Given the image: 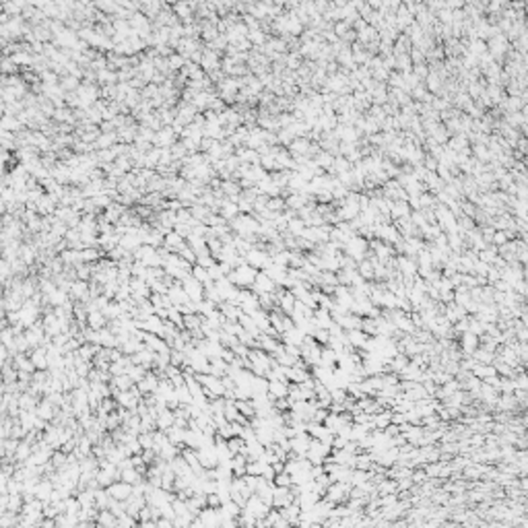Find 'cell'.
<instances>
[{"instance_id": "cb8c5ba5", "label": "cell", "mask_w": 528, "mask_h": 528, "mask_svg": "<svg viewBox=\"0 0 528 528\" xmlns=\"http://www.w3.org/2000/svg\"><path fill=\"white\" fill-rule=\"evenodd\" d=\"M236 406H237V411L244 415L246 419L252 421L256 417V404H254L252 398H250V401H236Z\"/></svg>"}, {"instance_id": "f1b7e54d", "label": "cell", "mask_w": 528, "mask_h": 528, "mask_svg": "<svg viewBox=\"0 0 528 528\" xmlns=\"http://www.w3.org/2000/svg\"><path fill=\"white\" fill-rule=\"evenodd\" d=\"M252 318H254V322L258 324V328H260L262 332H266L268 328H273V324H271V314H268V311H264V310H258Z\"/></svg>"}, {"instance_id": "74e56055", "label": "cell", "mask_w": 528, "mask_h": 528, "mask_svg": "<svg viewBox=\"0 0 528 528\" xmlns=\"http://www.w3.org/2000/svg\"><path fill=\"white\" fill-rule=\"evenodd\" d=\"M138 526V520L130 514H124L118 518V528H136Z\"/></svg>"}, {"instance_id": "9a60e30c", "label": "cell", "mask_w": 528, "mask_h": 528, "mask_svg": "<svg viewBox=\"0 0 528 528\" xmlns=\"http://www.w3.org/2000/svg\"><path fill=\"white\" fill-rule=\"evenodd\" d=\"M37 421H39V417H37L36 411H21V413H19V423L25 427V431H27V434L36 431Z\"/></svg>"}, {"instance_id": "816d5d0a", "label": "cell", "mask_w": 528, "mask_h": 528, "mask_svg": "<svg viewBox=\"0 0 528 528\" xmlns=\"http://www.w3.org/2000/svg\"><path fill=\"white\" fill-rule=\"evenodd\" d=\"M221 528H239V522L237 520H223Z\"/></svg>"}, {"instance_id": "5b68a950", "label": "cell", "mask_w": 528, "mask_h": 528, "mask_svg": "<svg viewBox=\"0 0 528 528\" xmlns=\"http://www.w3.org/2000/svg\"><path fill=\"white\" fill-rule=\"evenodd\" d=\"M295 501V493H293L291 487H274V495H273V508L274 510H283L291 506Z\"/></svg>"}, {"instance_id": "484cf974", "label": "cell", "mask_w": 528, "mask_h": 528, "mask_svg": "<svg viewBox=\"0 0 528 528\" xmlns=\"http://www.w3.org/2000/svg\"><path fill=\"white\" fill-rule=\"evenodd\" d=\"M95 524H101L106 528H118V518L109 512V510H99V516H97V522Z\"/></svg>"}, {"instance_id": "2e32d148", "label": "cell", "mask_w": 528, "mask_h": 528, "mask_svg": "<svg viewBox=\"0 0 528 528\" xmlns=\"http://www.w3.org/2000/svg\"><path fill=\"white\" fill-rule=\"evenodd\" d=\"M54 483H52L50 479H41L39 481V485L36 487V497L37 499H41V501H50V497H52V493H54Z\"/></svg>"}, {"instance_id": "ffe728a7", "label": "cell", "mask_w": 528, "mask_h": 528, "mask_svg": "<svg viewBox=\"0 0 528 528\" xmlns=\"http://www.w3.org/2000/svg\"><path fill=\"white\" fill-rule=\"evenodd\" d=\"M37 250H39V248H37L36 244H23L21 252H19V258L31 268V264L36 262V258H37Z\"/></svg>"}, {"instance_id": "3957f363", "label": "cell", "mask_w": 528, "mask_h": 528, "mask_svg": "<svg viewBox=\"0 0 528 528\" xmlns=\"http://www.w3.org/2000/svg\"><path fill=\"white\" fill-rule=\"evenodd\" d=\"M106 491L109 493L111 499H116V501H128V499L132 497L134 487H132V485H128V483H124V481H116L114 485H109Z\"/></svg>"}, {"instance_id": "7dc6e473", "label": "cell", "mask_w": 528, "mask_h": 528, "mask_svg": "<svg viewBox=\"0 0 528 528\" xmlns=\"http://www.w3.org/2000/svg\"><path fill=\"white\" fill-rule=\"evenodd\" d=\"M246 485H248V489L252 491V493H256L258 491V483H260V477H252V474H246Z\"/></svg>"}, {"instance_id": "277c9868", "label": "cell", "mask_w": 528, "mask_h": 528, "mask_svg": "<svg viewBox=\"0 0 528 528\" xmlns=\"http://www.w3.org/2000/svg\"><path fill=\"white\" fill-rule=\"evenodd\" d=\"M182 287L186 289V293L190 295V299H192L194 304H200V301H204V291H206V287H204L200 281H196L194 276H188V279L182 283Z\"/></svg>"}, {"instance_id": "681fc988", "label": "cell", "mask_w": 528, "mask_h": 528, "mask_svg": "<svg viewBox=\"0 0 528 528\" xmlns=\"http://www.w3.org/2000/svg\"><path fill=\"white\" fill-rule=\"evenodd\" d=\"M285 62H287V66H289V68H297V64H299V58H297V54H289Z\"/></svg>"}, {"instance_id": "8fae6325", "label": "cell", "mask_w": 528, "mask_h": 528, "mask_svg": "<svg viewBox=\"0 0 528 528\" xmlns=\"http://www.w3.org/2000/svg\"><path fill=\"white\" fill-rule=\"evenodd\" d=\"M58 406H54L52 404L48 398H41V402L37 404V409H36V413H37V417L39 419H44V421H48V423H52L56 419V415H58Z\"/></svg>"}, {"instance_id": "d590c367", "label": "cell", "mask_w": 528, "mask_h": 528, "mask_svg": "<svg viewBox=\"0 0 528 528\" xmlns=\"http://www.w3.org/2000/svg\"><path fill=\"white\" fill-rule=\"evenodd\" d=\"M171 155H174V159L176 161H184L188 157V151H186V146L182 141H178L174 146H171Z\"/></svg>"}, {"instance_id": "bcb514c9", "label": "cell", "mask_w": 528, "mask_h": 528, "mask_svg": "<svg viewBox=\"0 0 528 528\" xmlns=\"http://www.w3.org/2000/svg\"><path fill=\"white\" fill-rule=\"evenodd\" d=\"M196 264H200L202 268H206V271H209L211 266L217 264V260H215V258H213L211 254H209V256H198V262H196Z\"/></svg>"}, {"instance_id": "7c38bea8", "label": "cell", "mask_w": 528, "mask_h": 528, "mask_svg": "<svg viewBox=\"0 0 528 528\" xmlns=\"http://www.w3.org/2000/svg\"><path fill=\"white\" fill-rule=\"evenodd\" d=\"M268 398L274 402L279 398H289V382H283V380H273L271 388H268Z\"/></svg>"}, {"instance_id": "52a82bcc", "label": "cell", "mask_w": 528, "mask_h": 528, "mask_svg": "<svg viewBox=\"0 0 528 528\" xmlns=\"http://www.w3.org/2000/svg\"><path fill=\"white\" fill-rule=\"evenodd\" d=\"M196 454H198V460H200L204 469H217L219 466V456H217L215 446H204L200 450H196Z\"/></svg>"}, {"instance_id": "ee69618b", "label": "cell", "mask_w": 528, "mask_h": 528, "mask_svg": "<svg viewBox=\"0 0 528 528\" xmlns=\"http://www.w3.org/2000/svg\"><path fill=\"white\" fill-rule=\"evenodd\" d=\"M206 506L213 508V510L223 508V501H221V497H219V493H211V495H206Z\"/></svg>"}, {"instance_id": "4dcf8cb0", "label": "cell", "mask_w": 528, "mask_h": 528, "mask_svg": "<svg viewBox=\"0 0 528 528\" xmlns=\"http://www.w3.org/2000/svg\"><path fill=\"white\" fill-rule=\"evenodd\" d=\"M101 314L106 316V318L109 320V322H111V320L122 318V316H124V310H122V306H120L118 301H111V304H109L106 310H101Z\"/></svg>"}, {"instance_id": "6da1fadb", "label": "cell", "mask_w": 528, "mask_h": 528, "mask_svg": "<svg viewBox=\"0 0 528 528\" xmlns=\"http://www.w3.org/2000/svg\"><path fill=\"white\" fill-rule=\"evenodd\" d=\"M258 273L260 271H256L254 266H250L248 262H244V264H239L231 274H227V279L236 285L237 289H252L254 283H256Z\"/></svg>"}, {"instance_id": "ba28073f", "label": "cell", "mask_w": 528, "mask_h": 528, "mask_svg": "<svg viewBox=\"0 0 528 528\" xmlns=\"http://www.w3.org/2000/svg\"><path fill=\"white\" fill-rule=\"evenodd\" d=\"M246 510H250V512L254 514V518H256V520H264V518L268 516V512H271L273 508H271V506H266L264 501H262L260 497H258V495H252V497L248 499V504H246Z\"/></svg>"}, {"instance_id": "83f0119b", "label": "cell", "mask_w": 528, "mask_h": 528, "mask_svg": "<svg viewBox=\"0 0 528 528\" xmlns=\"http://www.w3.org/2000/svg\"><path fill=\"white\" fill-rule=\"evenodd\" d=\"M111 501L114 499L109 497V493L106 489H95V506H97V510H109Z\"/></svg>"}, {"instance_id": "836d02e7", "label": "cell", "mask_w": 528, "mask_h": 528, "mask_svg": "<svg viewBox=\"0 0 528 528\" xmlns=\"http://www.w3.org/2000/svg\"><path fill=\"white\" fill-rule=\"evenodd\" d=\"M146 374H149V369H145L143 365H132V367H128V376L132 378V382H134V384L143 382V380L146 378Z\"/></svg>"}, {"instance_id": "e0dca14e", "label": "cell", "mask_w": 528, "mask_h": 528, "mask_svg": "<svg viewBox=\"0 0 528 528\" xmlns=\"http://www.w3.org/2000/svg\"><path fill=\"white\" fill-rule=\"evenodd\" d=\"M248 458L244 454H236L231 458V471L233 477H246V469H248Z\"/></svg>"}, {"instance_id": "30bf717a", "label": "cell", "mask_w": 528, "mask_h": 528, "mask_svg": "<svg viewBox=\"0 0 528 528\" xmlns=\"http://www.w3.org/2000/svg\"><path fill=\"white\" fill-rule=\"evenodd\" d=\"M159 382H161V378L155 374V371H149V374H146V378L143 380V382H138L136 384V388L138 390H141V394L143 396H146V394H155L159 390Z\"/></svg>"}, {"instance_id": "c3c4849f", "label": "cell", "mask_w": 528, "mask_h": 528, "mask_svg": "<svg viewBox=\"0 0 528 528\" xmlns=\"http://www.w3.org/2000/svg\"><path fill=\"white\" fill-rule=\"evenodd\" d=\"M392 213H394V217H402V215L409 213V209H406V204L398 202V204H394V206H392Z\"/></svg>"}, {"instance_id": "7402d4cb", "label": "cell", "mask_w": 528, "mask_h": 528, "mask_svg": "<svg viewBox=\"0 0 528 528\" xmlns=\"http://www.w3.org/2000/svg\"><path fill=\"white\" fill-rule=\"evenodd\" d=\"M99 345H101V347H106V349H118L120 347L116 334L111 332L109 328H101V330H99Z\"/></svg>"}, {"instance_id": "7bdbcfd3", "label": "cell", "mask_w": 528, "mask_h": 528, "mask_svg": "<svg viewBox=\"0 0 528 528\" xmlns=\"http://www.w3.org/2000/svg\"><path fill=\"white\" fill-rule=\"evenodd\" d=\"M209 274H211L213 283H217V281L225 279V273H223V268H221V264H219V262L215 264V266H211V268H209Z\"/></svg>"}, {"instance_id": "ac0fdd59", "label": "cell", "mask_w": 528, "mask_h": 528, "mask_svg": "<svg viewBox=\"0 0 528 528\" xmlns=\"http://www.w3.org/2000/svg\"><path fill=\"white\" fill-rule=\"evenodd\" d=\"M237 322L241 324V328H244V330H246L248 334H252L254 339H258V336L262 334V330H260V328H258V324L254 322V318H252V316H248V314H241V316H239V320H237Z\"/></svg>"}, {"instance_id": "f546056e", "label": "cell", "mask_w": 528, "mask_h": 528, "mask_svg": "<svg viewBox=\"0 0 528 528\" xmlns=\"http://www.w3.org/2000/svg\"><path fill=\"white\" fill-rule=\"evenodd\" d=\"M192 276L196 281H200L204 287H209V285H213V279H211V274H209V271H206V268H202L200 264H194L192 266Z\"/></svg>"}, {"instance_id": "d6a6232c", "label": "cell", "mask_w": 528, "mask_h": 528, "mask_svg": "<svg viewBox=\"0 0 528 528\" xmlns=\"http://www.w3.org/2000/svg\"><path fill=\"white\" fill-rule=\"evenodd\" d=\"M248 39H250V44H252L254 48H262L266 41H268V37H266V33L262 31V29H258V31H250V36H248Z\"/></svg>"}, {"instance_id": "60d3db41", "label": "cell", "mask_w": 528, "mask_h": 528, "mask_svg": "<svg viewBox=\"0 0 528 528\" xmlns=\"http://www.w3.org/2000/svg\"><path fill=\"white\" fill-rule=\"evenodd\" d=\"M274 487H293V477H291L289 473L276 474V479H274Z\"/></svg>"}, {"instance_id": "4316f807", "label": "cell", "mask_w": 528, "mask_h": 528, "mask_svg": "<svg viewBox=\"0 0 528 528\" xmlns=\"http://www.w3.org/2000/svg\"><path fill=\"white\" fill-rule=\"evenodd\" d=\"M143 479H145V477H143V474L138 473L136 469H126V471H120V481H124V483H128V485H132V487H134V485L141 483Z\"/></svg>"}, {"instance_id": "f907efd6", "label": "cell", "mask_w": 528, "mask_h": 528, "mask_svg": "<svg viewBox=\"0 0 528 528\" xmlns=\"http://www.w3.org/2000/svg\"><path fill=\"white\" fill-rule=\"evenodd\" d=\"M157 526H159V528H176L174 520H165V518H159V520H157Z\"/></svg>"}, {"instance_id": "8d00e7d4", "label": "cell", "mask_w": 528, "mask_h": 528, "mask_svg": "<svg viewBox=\"0 0 528 528\" xmlns=\"http://www.w3.org/2000/svg\"><path fill=\"white\" fill-rule=\"evenodd\" d=\"M227 446H229V450H231L233 456H236V454H241V450L246 448V439H241V437H231V439L227 441Z\"/></svg>"}, {"instance_id": "1f68e13d", "label": "cell", "mask_w": 528, "mask_h": 528, "mask_svg": "<svg viewBox=\"0 0 528 528\" xmlns=\"http://www.w3.org/2000/svg\"><path fill=\"white\" fill-rule=\"evenodd\" d=\"M285 202H287V206H289L291 211H295V209L301 211V209H304V204L308 202V196L306 194H291Z\"/></svg>"}, {"instance_id": "7a4b0ae2", "label": "cell", "mask_w": 528, "mask_h": 528, "mask_svg": "<svg viewBox=\"0 0 528 528\" xmlns=\"http://www.w3.org/2000/svg\"><path fill=\"white\" fill-rule=\"evenodd\" d=\"M196 380L202 384L204 394H206L209 401H213V398H223L225 392H227V388H225L223 380L217 378V376H213V374H198Z\"/></svg>"}, {"instance_id": "8992f818", "label": "cell", "mask_w": 528, "mask_h": 528, "mask_svg": "<svg viewBox=\"0 0 528 528\" xmlns=\"http://www.w3.org/2000/svg\"><path fill=\"white\" fill-rule=\"evenodd\" d=\"M276 289H279V285H276L271 276H268L266 273H258L256 276V283H254V287H252V293H256V295H264V293H274Z\"/></svg>"}, {"instance_id": "44dd1931", "label": "cell", "mask_w": 528, "mask_h": 528, "mask_svg": "<svg viewBox=\"0 0 528 528\" xmlns=\"http://www.w3.org/2000/svg\"><path fill=\"white\" fill-rule=\"evenodd\" d=\"M165 436H167V439L171 441V444L174 446H178V448H186V429H182V427H171V429H167L165 431Z\"/></svg>"}, {"instance_id": "e575fe53", "label": "cell", "mask_w": 528, "mask_h": 528, "mask_svg": "<svg viewBox=\"0 0 528 528\" xmlns=\"http://www.w3.org/2000/svg\"><path fill=\"white\" fill-rule=\"evenodd\" d=\"M264 466L266 464L262 460H250L248 462V469H246V474H252V477H262Z\"/></svg>"}, {"instance_id": "5bb4252c", "label": "cell", "mask_w": 528, "mask_h": 528, "mask_svg": "<svg viewBox=\"0 0 528 528\" xmlns=\"http://www.w3.org/2000/svg\"><path fill=\"white\" fill-rule=\"evenodd\" d=\"M219 215H221V217H223L225 221L229 223V221H233V219H236V217H239L241 213H239V206H237V202H233L231 198H227V196H225V200L221 202Z\"/></svg>"}, {"instance_id": "d4e9b609", "label": "cell", "mask_w": 528, "mask_h": 528, "mask_svg": "<svg viewBox=\"0 0 528 528\" xmlns=\"http://www.w3.org/2000/svg\"><path fill=\"white\" fill-rule=\"evenodd\" d=\"M211 374L217 376V378H225L229 376V363H225L221 357L217 359H211Z\"/></svg>"}, {"instance_id": "f6af8a7d", "label": "cell", "mask_w": 528, "mask_h": 528, "mask_svg": "<svg viewBox=\"0 0 528 528\" xmlns=\"http://www.w3.org/2000/svg\"><path fill=\"white\" fill-rule=\"evenodd\" d=\"M71 339H73L71 332H62V334H58V336H54V339H52V345H56V347L62 349L64 345H66L68 341H71Z\"/></svg>"}, {"instance_id": "f35d334b", "label": "cell", "mask_w": 528, "mask_h": 528, "mask_svg": "<svg viewBox=\"0 0 528 528\" xmlns=\"http://www.w3.org/2000/svg\"><path fill=\"white\" fill-rule=\"evenodd\" d=\"M180 256H182V260H186L188 264H192V266L198 262V256H196V252L190 246H186L184 250H180Z\"/></svg>"}, {"instance_id": "b9f144b4", "label": "cell", "mask_w": 528, "mask_h": 528, "mask_svg": "<svg viewBox=\"0 0 528 528\" xmlns=\"http://www.w3.org/2000/svg\"><path fill=\"white\" fill-rule=\"evenodd\" d=\"M155 434V431H153ZM153 434H141L138 436V441H141L143 450H153L155 448V436Z\"/></svg>"}, {"instance_id": "d6986e66", "label": "cell", "mask_w": 528, "mask_h": 528, "mask_svg": "<svg viewBox=\"0 0 528 528\" xmlns=\"http://www.w3.org/2000/svg\"><path fill=\"white\" fill-rule=\"evenodd\" d=\"M109 324V320L101 314L99 310H95V311H89V320H87V326L93 328V330H101V328H108Z\"/></svg>"}, {"instance_id": "603a6c76", "label": "cell", "mask_w": 528, "mask_h": 528, "mask_svg": "<svg viewBox=\"0 0 528 528\" xmlns=\"http://www.w3.org/2000/svg\"><path fill=\"white\" fill-rule=\"evenodd\" d=\"M33 454V444H29L27 439H23L19 448H17V454H15V462H27Z\"/></svg>"}, {"instance_id": "ab89813d", "label": "cell", "mask_w": 528, "mask_h": 528, "mask_svg": "<svg viewBox=\"0 0 528 528\" xmlns=\"http://www.w3.org/2000/svg\"><path fill=\"white\" fill-rule=\"evenodd\" d=\"M285 206H287V202L283 200L281 196H276V198H271V200H268V204H266V209L268 211H273V213H281Z\"/></svg>"}, {"instance_id": "4fadbf2b", "label": "cell", "mask_w": 528, "mask_h": 528, "mask_svg": "<svg viewBox=\"0 0 528 528\" xmlns=\"http://www.w3.org/2000/svg\"><path fill=\"white\" fill-rule=\"evenodd\" d=\"M29 357L33 361V365H36V369H41V371H48L50 369V361H48V349L46 347H39V349H31L29 353Z\"/></svg>"}, {"instance_id": "9c48e42d", "label": "cell", "mask_w": 528, "mask_h": 528, "mask_svg": "<svg viewBox=\"0 0 528 528\" xmlns=\"http://www.w3.org/2000/svg\"><path fill=\"white\" fill-rule=\"evenodd\" d=\"M167 297L171 299V304H174L176 308H182V306H186V304H190V301H192V299H190V295L186 293V289L182 287L180 281H176L174 287H169Z\"/></svg>"}]
</instances>
